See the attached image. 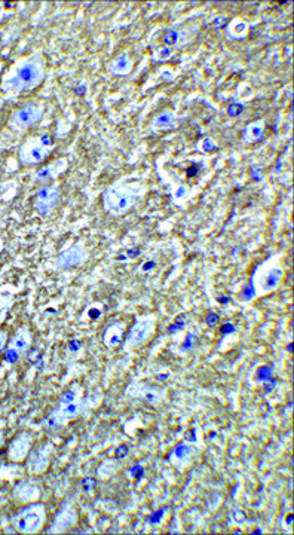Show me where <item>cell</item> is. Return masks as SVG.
<instances>
[{"label": "cell", "instance_id": "cell-16", "mask_svg": "<svg viewBox=\"0 0 294 535\" xmlns=\"http://www.w3.org/2000/svg\"><path fill=\"white\" fill-rule=\"evenodd\" d=\"M87 252L85 248L80 244H75L73 247H70L58 256L57 259V266L60 269H70V268H76L79 266L82 262L85 260Z\"/></svg>", "mask_w": 294, "mask_h": 535}, {"label": "cell", "instance_id": "cell-23", "mask_svg": "<svg viewBox=\"0 0 294 535\" xmlns=\"http://www.w3.org/2000/svg\"><path fill=\"white\" fill-rule=\"evenodd\" d=\"M270 378H272V372H270L269 367H262L260 371H258V379L262 380V383H266V380H269Z\"/></svg>", "mask_w": 294, "mask_h": 535}, {"label": "cell", "instance_id": "cell-1", "mask_svg": "<svg viewBox=\"0 0 294 535\" xmlns=\"http://www.w3.org/2000/svg\"><path fill=\"white\" fill-rule=\"evenodd\" d=\"M45 59L41 54H33L17 62L10 67L0 82L2 91L13 97L22 92L33 91L43 82Z\"/></svg>", "mask_w": 294, "mask_h": 535}, {"label": "cell", "instance_id": "cell-20", "mask_svg": "<svg viewBox=\"0 0 294 535\" xmlns=\"http://www.w3.org/2000/svg\"><path fill=\"white\" fill-rule=\"evenodd\" d=\"M262 134H263V124L262 122H257V124L250 125L249 128L245 129V133H244V136L249 138L250 141L258 140V138L262 137Z\"/></svg>", "mask_w": 294, "mask_h": 535}, {"label": "cell", "instance_id": "cell-18", "mask_svg": "<svg viewBox=\"0 0 294 535\" xmlns=\"http://www.w3.org/2000/svg\"><path fill=\"white\" fill-rule=\"evenodd\" d=\"M195 455V448L187 443V442H180L177 446L174 448L170 455V461L174 462L179 469H183L186 466H189L191 458Z\"/></svg>", "mask_w": 294, "mask_h": 535}, {"label": "cell", "instance_id": "cell-21", "mask_svg": "<svg viewBox=\"0 0 294 535\" xmlns=\"http://www.w3.org/2000/svg\"><path fill=\"white\" fill-rule=\"evenodd\" d=\"M9 341V333L5 329H0V355H3Z\"/></svg>", "mask_w": 294, "mask_h": 535}, {"label": "cell", "instance_id": "cell-14", "mask_svg": "<svg viewBox=\"0 0 294 535\" xmlns=\"http://www.w3.org/2000/svg\"><path fill=\"white\" fill-rule=\"evenodd\" d=\"M41 497V487L33 480H20L14 485L13 501L18 506H26L38 501Z\"/></svg>", "mask_w": 294, "mask_h": 535}, {"label": "cell", "instance_id": "cell-33", "mask_svg": "<svg viewBox=\"0 0 294 535\" xmlns=\"http://www.w3.org/2000/svg\"><path fill=\"white\" fill-rule=\"evenodd\" d=\"M2 248H3V241H2V238H0V252H2Z\"/></svg>", "mask_w": 294, "mask_h": 535}, {"label": "cell", "instance_id": "cell-30", "mask_svg": "<svg viewBox=\"0 0 294 535\" xmlns=\"http://www.w3.org/2000/svg\"><path fill=\"white\" fill-rule=\"evenodd\" d=\"M100 309H92V311H89V317L92 318V320H97L98 317H100Z\"/></svg>", "mask_w": 294, "mask_h": 535}, {"label": "cell", "instance_id": "cell-9", "mask_svg": "<svg viewBox=\"0 0 294 535\" xmlns=\"http://www.w3.org/2000/svg\"><path fill=\"white\" fill-rule=\"evenodd\" d=\"M79 520V513L75 503L72 499H67L61 504V507L58 508L55 516L52 518V522L50 528L46 529V532L50 534H63L67 532L70 528H73Z\"/></svg>", "mask_w": 294, "mask_h": 535}, {"label": "cell", "instance_id": "cell-8", "mask_svg": "<svg viewBox=\"0 0 294 535\" xmlns=\"http://www.w3.org/2000/svg\"><path fill=\"white\" fill-rule=\"evenodd\" d=\"M33 345V335L27 326H21L13 338H9L8 347L3 352L5 362L9 364H15L22 355H26Z\"/></svg>", "mask_w": 294, "mask_h": 535}, {"label": "cell", "instance_id": "cell-2", "mask_svg": "<svg viewBox=\"0 0 294 535\" xmlns=\"http://www.w3.org/2000/svg\"><path fill=\"white\" fill-rule=\"evenodd\" d=\"M92 397H94V394L87 396V397L82 396L76 401L68 403V404H58L57 403V406L42 421L43 427L48 431H54V433L63 430V428L68 422L76 421L78 418H80V416H84V413L94 406V403L91 400Z\"/></svg>", "mask_w": 294, "mask_h": 535}, {"label": "cell", "instance_id": "cell-4", "mask_svg": "<svg viewBox=\"0 0 294 535\" xmlns=\"http://www.w3.org/2000/svg\"><path fill=\"white\" fill-rule=\"evenodd\" d=\"M155 329H156V320L154 317L150 315L137 317L133 327L129 329L128 335H125V339L122 343L124 351L129 352L143 347V345H146L150 341V338L154 336Z\"/></svg>", "mask_w": 294, "mask_h": 535}, {"label": "cell", "instance_id": "cell-3", "mask_svg": "<svg viewBox=\"0 0 294 535\" xmlns=\"http://www.w3.org/2000/svg\"><path fill=\"white\" fill-rule=\"evenodd\" d=\"M48 520V515H46V506L43 503H30L26 506H21L15 513L10 518V523L17 532L20 534H38L41 532Z\"/></svg>", "mask_w": 294, "mask_h": 535}, {"label": "cell", "instance_id": "cell-13", "mask_svg": "<svg viewBox=\"0 0 294 535\" xmlns=\"http://www.w3.org/2000/svg\"><path fill=\"white\" fill-rule=\"evenodd\" d=\"M58 199H60V192H58L57 186H43L38 190L36 197H34V210L41 216H48L57 206Z\"/></svg>", "mask_w": 294, "mask_h": 535}, {"label": "cell", "instance_id": "cell-26", "mask_svg": "<svg viewBox=\"0 0 294 535\" xmlns=\"http://www.w3.org/2000/svg\"><path fill=\"white\" fill-rule=\"evenodd\" d=\"M96 486V480L94 479H85L84 482H82V487H84V491L91 494L92 492V487Z\"/></svg>", "mask_w": 294, "mask_h": 535}, {"label": "cell", "instance_id": "cell-31", "mask_svg": "<svg viewBox=\"0 0 294 535\" xmlns=\"http://www.w3.org/2000/svg\"><path fill=\"white\" fill-rule=\"evenodd\" d=\"M155 268V262H147L146 265H143V271H150Z\"/></svg>", "mask_w": 294, "mask_h": 535}, {"label": "cell", "instance_id": "cell-5", "mask_svg": "<svg viewBox=\"0 0 294 535\" xmlns=\"http://www.w3.org/2000/svg\"><path fill=\"white\" fill-rule=\"evenodd\" d=\"M282 276H284V271L277 262L272 264V260H266L260 268L254 271L251 285L256 294H267L274 292L279 285Z\"/></svg>", "mask_w": 294, "mask_h": 535}, {"label": "cell", "instance_id": "cell-24", "mask_svg": "<svg viewBox=\"0 0 294 535\" xmlns=\"http://www.w3.org/2000/svg\"><path fill=\"white\" fill-rule=\"evenodd\" d=\"M171 119H172V116H171V113H162L161 116H158V119H156V124H158L159 127H163V125H168V124L171 122Z\"/></svg>", "mask_w": 294, "mask_h": 535}, {"label": "cell", "instance_id": "cell-11", "mask_svg": "<svg viewBox=\"0 0 294 535\" xmlns=\"http://www.w3.org/2000/svg\"><path fill=\"white\" fill-rule=\"evenodd\" d=\"M42 115H43V112L41 109V106L26 104V106L20 107V109L17 112H14L13 116H10L9 125H10V128H14V129H27L31 125L39 122Z\"/></svg>", "mask_w": 294, "mask_h": 535}, {"label": "cell", "instance_id": "cell-12", "mask_svg": "<svg viewBox=\"0 0 294 535\" xmlns=\"http://www.w3.org/2000/svg\"><path fill=\"white\" fill-rule=\"evenodd\" d=\"M33 448V437L29 433H20L17 437L10 440V443L8 446V458L10 462H17L21 464L24 462L29 452Z\"/></svg>", "mask_w": 294, "mask_h": 535}, {"label": "cell", "instance_id": "cell-17", "mask_svg": "<svg viewBox=\"0 0 294 535\" xmlns=\"http://www.w3.org/2000/svg\"><path fill=\"white\" fill-rule=\"evenodd\" d=\"M125 339V326L122 321H115L103 333V342L108 348L115 350L124 343Z\"/></svg>", "mask_w": 294, "mask_h": 535}, {"label": "cell", "instance_id": "cell-15", "mask_svg": "<svg viewBox=\"0 0 294 535\" xmlns=\"http://www.w3.org/2000/svg\"><path fill=\"white\" fill-rule=\"evenodd\" d=\"M126 392L131 397L143 400V401L152 404V406H158V404L163 400V397H166V391L161 390V388H156V387L146 385V384L129 385Z\"/></svg>", "mask_w": 294, "mask_h": 535}, {"label": "cell", "instance_id": "cell-22", "mask_svg": "<svg viewBox=\"0 0 294 535\" xmlns=\"http://www.w3.org/2000/svg\"><path fill=\"white\" fill-rule=\"evenodd\" d=\"M195 342H196V338H195L193 335H187V338H186V342H184V345H183V347H182V350H183L184 352H187V351L193 350V347H195Z\"/></svg>", "mask_w": 294, "mask_h": 535}, {"label": "cell", "instance_id": "cell-27", "mask_svg": "<svg viewBox=\"0 0 294 535\" xmlns=\"http://www.w3.org/2000/svg\"><path fill=\"white\" fill-rule=\"evenodd\" d=\"M242 109H244V107H242L241 104L235 103V104H232V106L229 107V113H230L232 116H237V115H240V113L242 112Z\"/></svg>", "mask_w": 294, "mask_h": 535}, {"label": "cell", "instance_id": "cell-19", "mask_svg": "<svg viewBox=\"0 0 294 535\" xmlns=\"http://www.w3.org/2000/svg\"><path fill=\"white\" fill-rule=\"evenodd\" d=\"M14 305L13 294H2L0 296V327L3 326L5 321L8 320L10 308Z\"/></svg>", "mask_w": 294, "mask_h": 535}, {"label": "cell", "instance_id": "cell-6", "mask_svg": "<svg viewBox=\"0 0 294 535\" xmlns=\"http://www.w3.org/2000/svg\"><path fill=\"white\" fill-rule=\"evenodd\" d=\"M52 138L50 136H42L38 138L27 140L20 150V159L24 165L42 164L51 153Z\"/></svg>", "mask_w": 294, "mask_h": 535}, {"label": "cell", "instance_id": "cell-7", "mask_svg": "<svg viewBox=\"0 0 294 535\" xmlns=\"http://www.w3.org/2000/svg\"><path fill=\"white\" fill-rule=\"evenodd\" d=\"M138 199L140 195L133 189H110L104 197V207L112 214H125L135 207Z\"/></svg>", "mask_w": 294, "mask_h": 535}, {"label": "cell", "instance_id": "cell-10", "mask_svg": "<svg viewBox=\"0 0 294 535\" xmlns=\"http://www.w3.org/2000/svg\"><path fill=\"white\" fill-rule=\"evenodd\" d=\"M52 445L51 443H45L38 448H31L29 452V455L26 458V470L31 476H39L43 474L46 470H48L51 458H52Z\"/></svg>", "mask_w": 294, "mask_h": 535}, {"label": "cell", "instance_id": "cell-25", "mask_svg": "<svg viewBox=\"0 0 294 535\" xmlns=\"http://www.w3.org/2000/svg\"><path fill=\"white\" fill-rule=\"evenodd\" d=\"M177 39H179V33L175 31V30H168L166 33V43H168V45L175 43V42H177Z\"/></svg>", "mask_w": 294, "mask_h": 535}, {"label": "cell", "instance_id": "cell-29", "mask_svg": "<svg viewBox=\"0 0 294 535\" xmlns=\"http://www.w3.org/2000/svg\"><path fill=\"white\" fill-rule=\"evenodd\" d=\"M217 321H219V315H217V314H210V315L207 317V323H208L210 326H214V324L217 323Z\"/></svg>", "mask_w": 294, "mask_h": 535}, {"label": "cell", "instance_id": "cell-32", "mask_svg": "<svg viewBox=\"0 0 294 535\" xmlns=\"http://www.w3.org/2000/svg\"><path fill=\"white\" fill-rule=\"evenodd\" d=\"M137 255H140V250H133V252H128V259H134V257H137Z\"/></svg>", "mask_w": 294, "mask_h": 535}, {"label": "cell", "instance_id": "cell-28", "mask_svg": "<svg viewBox=\"0 0 294 535\" xmlns=\"http://www.w3.org/2000/svg\"><path fill=\"white\" fill-rule=\"evenodd\" d=\"M233 331H237V329H235L230 323H226L225 326H223V329H221L223 335H228V333H233Z\"/></svg>", "mask_w": 294, "mask_h": 535}, {"label": "cell", "instance_id": "cell-34", "mask_svg": "<svg viewBox=\"0 0 294 535\" xmlns=\"http://www.w3.org/2000/svg\"><path fill=\"white\" fill-rule=\"evenodd\" d=\"M2 106H3V101H2V97H0V110H2Z\"/></svg>", "mask_w": 294, "mask_h": 535}]
</instances>
